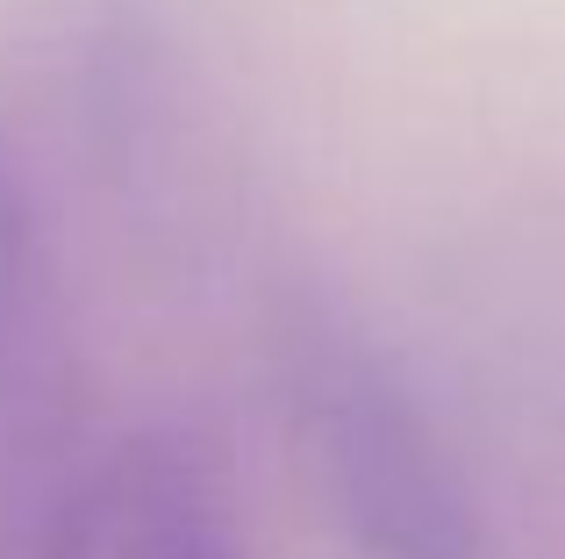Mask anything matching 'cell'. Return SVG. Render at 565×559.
Here are the masks:
<instances>
[{
    "instance_id": "cell-4",
    "label": "cell",
    "mask_w": 565,
    "mask_h": 559,
    "mask_svg": "<svg viewBox=\"0 0 565 559\" xmlns=\"http://www.w3.org/2000/svg\"><path fill=\"white\" fill-rule=\"evenodd\" d=\"M100 474H108V460L86 452L65 481H51L0 531V559H100Z\"/></svg>"
},
{
    "instance_id": "cell-1",
    "label": "cell",
    "mask_w": 565,
    "mask_h": 559,
    "mask_svg": "<svg viewBox=\"0 0 565 559\" xmlns=\"http://www.w3.org/2000/svg\"><path fill=\"white\" fill-rule=\"evenodd\" d=\"M273 388L337 538L359 559H487V517L423 394L351 308L287 287Z\"/></svg>"
},
{
    "instance_id": "cell-2",
    "label": "cell",
    "mask_w": 565,
    "mask_h": 559,
    "mask_svg": "<svg viewBox=\"0 0 565 559\" xmlns=\"http://www.w3.org/2000/svg\"><path fill=\"white\" fill-rule=\"evenodd\" d=\"M65 337H57V273L43 209L0 129V531L79 466L72 437V388H65Z\"/></svg>"
},
{
    "instance_id": "cell-3",
    "label": "cell",
    "mask_w": 565,
    "mask_h": 559,
    "mask_svg": "<svg viewBox=\"0 0 565 559\" xmlns=\"http://www.w3.org/2000/svg\"><path fill=\"white\" fill-rule=\"evenodd\" d=\"M100 559H258L222 460L180 423L137 431L100 474Z\"/></svg>"
}]
</instances>
